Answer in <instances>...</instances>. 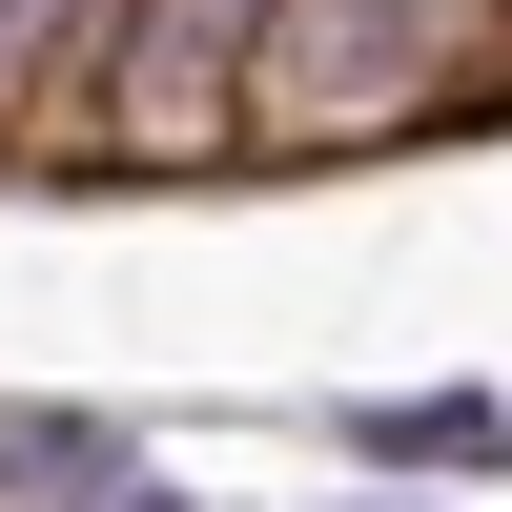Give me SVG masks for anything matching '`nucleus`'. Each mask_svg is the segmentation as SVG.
I'll return each instance as SVG.
<instances>
[{
    "instance_id": "nucleus-1",
    "label": "nucleus",
    "mask_w": 512,
    "mask_h": 512,
    "mask_svg": "<svg viewBox=\"0 0 512 512\" xmlns=\"http://www.w3.org/2000/svg\"><path fill=\"white\" fill-rule=\"evenodd\" d=\"M451 41H472V0H267L246 103H287V123H369V103H410Z\"/></svg>"
},
{
    "instance_id": "nucleus-2",
    "label": "nucleus",
    "mask_w": 512,
    "mask_h": 512,
    "mask_svg": "<svg viewBox=\"0 0 512 512\" xmlns=\"http://www.w3.org/2000/svg\"><path fill=\"white\" fill-rule=\"evenodd\" d=\"M246 62H267V0H123V41H103V82L123 103H246Z\"/></svg>"
},
{
    "instance_id": "nucleus-3",
    "label": "nucleus",
    "mask_w": 512,
    "mask_h": 512,
    "mask_svg": "<svg viewBox=\"0 0 512 512\" xmlns=\"http://www.w3.org/2000/svg\"><path fill=\"white\" fill-rule=\"evenodd\" d=\"M369 451H410V472H492V451H512V410H472V390H410V410H369Z\"/></svg>"
},
{
    "instance_id": "nucleus-4",
    "label": "nucleus",
    "mask_w": 512,
    "mask_h": 512,
    "mask_svg": "<svg viewBox=\"0 0 512 512\" xmlns=\"http://www.w3.org/2000/svg\"><path fill=\"white\" fill-rule=\"evenodd\" d=\"M82 21H103V0H0V103H41V62H62Z\"/></svg>"
}]
</instances>
